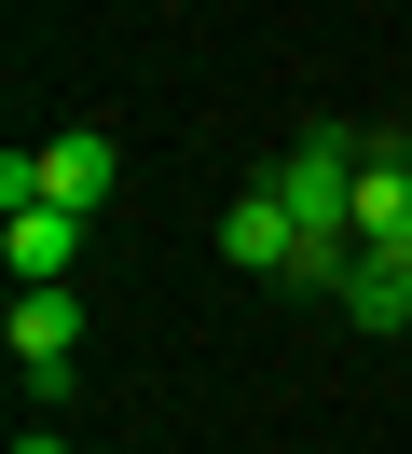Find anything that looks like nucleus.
Segmentation results:
<instances>
[{
	"label": "nucleus",
	"mask_w": 412,
	"mask_h": 454,
	"mask_svg": "<svg viewBox=\"0 0 412 454\" xmlns=\"http://www.w3.org/2000/svg\"><path fill=\"white\" fill-rule=\"evenodd\" d=\"M110 166H124V152H110L97 124H55L42 152H0V221H14V207H69V221H97Z\"/></svg>",
	"instance_id": "f257e3e1"
},
{
	"label": "nucleus",
	"mask_w": 412,
	"mask_h": 454,
	"mask_svg": "<svg viewBox=\"0 0 412 454\" xmlns=\"http://www.w3.org/2000/svg\"><path fill=\"white\" fill-rule=\"evenodd\" d=\"M0 344H14L27 399H55V386H69V358H82V289H14V317H0Z\"/></svg>",
	"instance_id": "f03ea898"
},
{
	"label": "nucleus",
	"mask_w": 412,
	"mask_h": 454,
	"mask_svg": "<svg viewBox=\"0 0 412 454\" xmlns=\"http://www.w3.org/2000/svg\"><path fill=\"white\" fill-rule=\"evenodd\" d=\"M220 262H234V276H275V289L302 276V221H289V193H275V179H247V193L220 207Z\"/></svg>",
	"instance_id": "7ed1b4c3"
},
{
	"label": "nucleus",
	"mask_w": 412,
	"mask_h": 454,
	"mask_svg": "<svg viewBox=\"0 0 412 454\" xmlns=\"http://www.w3.org/2000/svg\"><path fill=\"white\" fill-rule=\"evenodd\" d=\"M0 262H14V289H69L82 221H69V207H14V221H0Z\"/></svg>",
	"instance_id": "20e7f679"
},
{
	"label": "nucleus",
	"mask_w": 412,
	"mask_h": 454,
	"mask_svg": "<svg viewBox=\"0 0 412 454\" xmlns=\"http://www.w3.org/2000/svg\"><path fill=\"white\" fill-rule=\"evenodd\" d=\"M330 303H344L357 331H412V276H399V262H371V248L344 262V289H330Z\"/></svg>",
	"instance_id": "39448f33"
},
{
	"label": "nucleus",
	"mask_w": 412,
	"mask_h": 454,
	"mask_svg": "<svg viewBox=\"0 0 412 454\" xmlns=\"http://www.w3.org/2000/svg\"><path fill=\"white\" fill-rule=\"evenodd\" d=\"M14 454H69V441H55V427H27V441H14Z\"/></svg>",
	"instance_id": "423d86ee"
}]
</instances>
